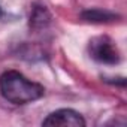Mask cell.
Returning <instances> with one entry per match:
<instances>
[{"mask_svg":"<svg viewBox=\"0 0 127 127\" xmlns=\"http://www.w3.org/2000/svg\"><path fill=\"white\" fill-rule=\"evenodd\" d=\"M88 52L94 61L102 64H117L120 61V51L108 36L93 37L88 43Z\"/></svg>","mask_w":127,"mask_h":127,"instance_id":"cell-2","label":"cell"},{"mask_svg":"<svg viewBox=\"0 0 127 127\" xmlns=\"http://www.w3.org/2000/svg\"><path fill=\"white\" fill-rule=\"evenodd\" d=\"M0 93L14 105H26L40 99L45 90L40 84L27 79L23 73L8 70L0 76Z\"/></svg>","mask_w":127,"mask_h":127,"instance_id":"cell-1","label":"cell"},{"mask_svg":"<svg viewBox=\"0 0 127 127\" xmlns=\"http://www.w3.org/2000/svg\"><path fill=\"white\" fill-rule=\"evenodd\" d=\"M42 124L48 127H84L85 121L81 114L73 109H58L51 112Z\"/></svg>","mask_w":127,"mask_h":127,"instance_id":"cell-3","label":"cell"}]
</instances>
